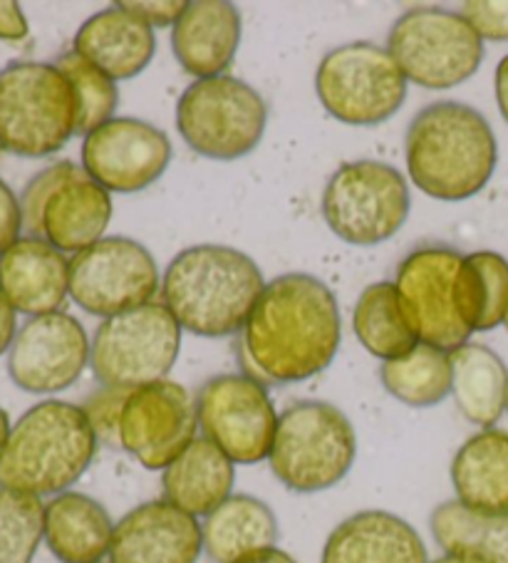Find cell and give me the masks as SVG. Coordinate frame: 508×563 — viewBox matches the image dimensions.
I'll return each instance as SVG.
<instances>
[{
    "label": "cell",
    "instance_id": "obj_1",
    "mask_svg": "<svg viewBox=\"0 0 508 563\" xmlns=\"http://www.w3.org/2000/svg\"><path fill=\"white\" fill-rule=\"evenodd\" d=\"M246 375L263 385H296L328 371L343 341L332 290L310 274H283L263 288L241 330Z\"/></svg>",
    "mask_w": 508,
    "mask_h": 563
},
{
    "label": "cell",
    "instance_id": "obj_2",
    "mask_svg": "<svg viewBox=\"0 0 508 563\" xmlns=\"http://www.w3.org/2000/svg\"><path fill=\"white\" fill-rule=\"evenodd\" d=\"M405 157L419 191L439 201H464L492 181L498 142L476 107L442 100L422 107L409 122Z\"/></svg>",
    "mask_w": 508,
    "mask_h": 563
},
{
    "label": "cell",
    "instance_id": "obj_3",
    "mask_svg": "<svg viewBox=\"0 0 508 563\" xmlns=\"http://www.w3.org/2000/svg\"><path fill=\"white\" fill-rule=\"evenodd\" d=\"M266 280L256 261L239 249L199 244L179 251L162 278V303L181 330L229 338L246 328Z\"/></svg>",
    "mask_w": 508,
    "mask_h": 563
},
{
    "label": "cell",
    "instance_id": "obj_4",
    "mask_svg": "<svg viewBox=\"0 0 508 563\" xmlns=\"http://www.w3.org/2000/svg\"><path fill=\"white\" fill-rule=\"evenodd\" d=\"M100 440L82 405L43 400L21 415L0 454V489L53 499L90 470Z\"/></svg>",
    "mask_w": 508,
    "mask_h": 563
},
{
    "label": "cell",
    "instance_id": "obj_5",
    "mask_svg": "<svg viewBox=\"0 0 508 563\" xmlns=\"http://www.w3.org/2000/svg\"><path fill=\"white\" fill-rule=\"evenodd\" d=\"M77 134V100L55 63L18 60L0 70V150L41 159Z\"/></svg>",
    "mask_w": 508,
    "mask_h": 563
},
{
    "label": "cell",
    "instance_id": "obj_6",
    "mask_svg": "<svg viewBox=\"0 0 508 563\" xmlns=\"http://www.w3.org/2000/svg\"><path fill=\"white\" fill-rule=\"evenodd\" d=\"M357 460V432L340 407L298 400L278 417L268 464L273 477L296 494H318L343 482Z\"/></svg>",
    "mask_w": 508,
    "mask_h": 563
},
{
    "label": "cell",
    "instance_id": "obj_7",
    "mask_svg": "<svg viewBox=\"0 0 508 563\" xmlns=\"http://www.w3.org/2000/svg\"><path fill=\"white\" fill-rule=\"evenodd\" d=\"M181 325L164 303H146L104 318L95 330L90 367L95 380L114 390L166 380L179 361Z\"/></svg>",
    "mask_w": 508,
    "mask_h": 563
},
{
    "label": "cell",
    "instance_id": "obj_8",
    "mask_svg": "<svg viewBox=\"0 0 508 563\" xmlns=\"http://www.w3.org/2000/svg\"><path fill=\"white\" fill-rule=\"evenodd\" d=\"M268 124V104L249 82L231 75L191 82L177 102V130L207 159L233 162L258 147Z\"/></svg>",
    "mask_w": 508,
    "mask_h": 563
},
{
    "label": "cell",
    "instance_id": "obj_9",
    "mask_svg": "<svg viewBox=\"0 0 508 563\" xmlns=\"http://www.w3.org/2000/svg\"><path fill=\"white\" fill-rule=\"evenodd\" d=\"M322 219L332 234L353 246H377L399 234L412 199L402 172L393 164L347 162L322 189Z\"/></svg>",
    "mask_w": 508,
    "mask_h": 563
},
{
    "label": "cell",
    "instance_id": "obj_10",
    "mask_svg": "<svg viewBox=\"0 0 508 563\" xmlns=\"http://www.w3.org/2000/svg\"><path fill=\"white\" fill-rule=\"evenodd\" d=\"M387 53L407 82L424 90H452L482 67L484 41L462 13L424 5L397 18L387 35Z\"/></svg>",
    "mask_w": 508,
    "mask_h": 563
},
{
    "label": "cell",
    "instance_id": "obj_11",
    "mask_svg": "<svg viewBox=\"0 0 508 563\" xmlns=\"http://www.w3.org/2000/svg\"><path fill=\"white\" fill-rule=\"evenodd\" d=\"M316 92L330 118L353 128H375L405 104L407 77L387 47L357 41L322 57Z\"/></svg>",
    "mask_w": 508,
    "mask_h": 563
},
{
    "label": "cell",
    "instance_id": "obj_12",
    "mask_svg": "<svg viewBox=\"0 0 508 563\" xmlns=\"http://www.w3.org/2000/svg\"><path fill=\"white\" fill-rule=\"evenodd\" d=\"M201 437L233 464L266 462L278 430V412L266 385L246 373L213 375L197 393Z\"/></svg>",
    "mask_w": 508,
    "mask_h": 563
},
{
    "label": "cell",
    "instance_id": "obj_13",
    "mask_svg": "<svg viewBox=\"0 0 508 563\" xmlns=\"http://www.w3.org/2000/svg\"><path fill=\"white\" fill-rule=\"evenodd\" d=\"M162 278L150 249L130 236H104L70 258V298L85 313L112 318L152 303Z\"/></svg>",
    "mask_w": 508,
    "mask_h": 563
},
{
    "label": "cell",
    "instance_id": "obj_14",
    "mask_svg": "<svg viewBox=\"0 0 508 563\" xmlns=\"http://www.w3.org/2000/svg\"><path fill=\"white\" fill-rule=\"evenodd\" d=\"M197 397L174 380L136 387L120 417V450L150 472H164L197 440Z\"/></svg>",
    "mask_w": 508,
    "mask_h": 563
},
{
    "label": "cell",
    "instance_id": "obj_15",
    "mask_svg": "<svg viewBox=\"0 0 508 563\" xmlns=\"http://www.w3.org/2000/svg\"><path fill=\"white\" fill-rule=\"evenodd\" d=\"M462 258L452 246H419L399 264L395 278L419 343L444 353H454L472 338L454 298Z\"/></svg>",
    "mask_w": 508,
    "mask_h": 563
},
{
    "label": "cell",
    "instance_id": "obj_16",
    "mask_svg": "<svg viewBox=\"0 0 508 563\" xmlns=\"http://www.w3.org/2000/svg\"><path fill=\"white\" fill-rule=\"evenodd\" d=\"M90 338L70 313L27 318L8 351V375L31 395H55L80 380L90 365Z\"/></svg>",
    "mask_w": 508,
    "mask_h": 563
},
{
    "label": "cell",
    "instance_id": "obj_17",
    "mask_svg": "<svg viewBox=\"0 0 508 563\" xmlns=\"http://www.w3.org/2000/svg\"><path fill=\"white\" fill-rule=\"evenodd\" d=\"M172 162V140L152 122L114 118L82 142V169L117 194L150 189Z\"/></svg>",
    "mask_w": 508,
    "mask_h": 563
},
{
    "label": "cell",
    "instance_id": "obj_18",
    "mask_svg": "<svg viewBox=\"0 0 508 563\" xmlns=\"http://www.w3.org/2000/svg\"><path fill=\"white\" fill-rule=\"evenodd\" d=\"M201 521L166 499L144 501L114 523L112 563H197Z\"/></svg>",
    "mask_w": 508,
    "mask_h": 563
},
{
    "label": "cell",
    "instance_id": "obj_19",
    "mask_svg": "<svg viewBox=\"0 0 508 563\" xmlns=\"http://www.w3.org/2000/svg\"><path fill=\"white\" fill-rule=\"evenodd\" d=\"M0 290L15 313H57L70 296V261L41 236H23L0 254Z\"/></svg>",
    "mask_w": 508,
    "mask_h": 563
},
{
    "label": "cell",
    "instance_id": "obj_20",
    "mask_svg": "<svg viewBox=\"0 0 508 563\" xmlns=\"http://www.w3.org/2000/svg\"><path fill=\"white\" fill-rule=\"evenodd\" d=\"M320 563H429L412 523L385 509H365L330 531Z\"/></svg>",
    "mask_w": 508,
    "mask_h": 563
},
{
    "label": "cell",
    "instance_id": "obj_21",
    "mask_svg": "<svg viewBox=\"0 0 508 563\" xmlns=\"http://www.w3.org/2000/svg\"><path fill=\"white\" fill-rule=\"evenodd\" d=\"M241 45V13L229 0L187 3L172 27V51L184 73L209 80L231 67Z\"/></svg>",
    "mask_w": 508,
    "mask_h": 563
},
{
    "label": "cell",
    "instance_id": "obj_22",
    "mask_svg": "<svg viewBox=\"0 0 508 563\" xmlns=\"http://www.w3.org/2000/svg\"><path fill=\"white\" fill-rule=\"evenodd\" d=\"M73 51L120 82L146 70L156 53V35L150 25L117 3L77 27Z\"/></svg>",
    "mask_w": 508,
    "mask_h": 563
},
{
    "label": "cell",
    "instance_id": "obj_23",
    "mask_svg": "<svg viewBox=\"0 0 508 563\" xmlns=\"http://www.w3.org/2000/svg\"><path fill=\"white\" fill-rule=\"evenodd\" d=\"M112 221V197L82 167L67 177L47 199L41 239L63 254H80L104 239Z\"/></svg>",
    "mask_w": 508,
    "mask_h": 563
},
{
    "label": "cell",
    "instance_id": "obj_24",
    "mask_svg": "<svg viewBox=\"0 0 508 563\" xmlns=\"http://www.w3.org/2000/svg\"><path fill=\"white\" fill-rule=\"evenodd\" d=\"M114 521L100 501L82 492H63L45 501V533L60 563H100L110 559Z\"/></svg>",
    "mask_w": 508,
    "mask_h": 563
},
{
    "label": "cell",
    "instance_id": "obj_25",
    "mask_svg": "<svg viewBox=\"0 0 508 563\" xmlns=\"http://www.w3.org/2000/svg\"><path fill=\"white\" fill-rule=\"evenodd\" d=\"M236 464L207 437H197L169 467L162 472L164 499L191 517H209L233 497Z\"/></svg>",
    "mask_w": 508,
    "mask_h": 563
},
{
    "label": "cell",
    "instance_id": "obj_26",
    "mask_svg": "<svg viewBox=\"0 0 508 563\" xmlns=\"http://www.w3.org/2000/svg\"><path fill=\"white\" fill-rule=\"evenodd\" d=\"M203 553L213 563H239L261 551L276 549L278 517L266 501L251 494H233L201 521Z\"/></svg>",
    "mask_w": 508,
    "mask_h": 563
},
{
    "label": "cell",
    "instance_id": "obj_27",
    "mask_svg": "<svg viewBox=\"0 0 508 563\" xmlns=\"http://www.w3.org/2000/svg\"><path fill=\"white\" fill-rule=\"evenodd\" d=\"M456 501L474 511L508 514V432L482 430L459 446L452 460Z\"/></svg>",
    "mask_w": 508,
    "mask_h": 563
},
{
    "label": "cell",
    "instance_id": "obj_28",
    "mask_svg": "<svg viewBox=\"0 0 508 563\" xmlns=\"http://www.w3.org/2000/svg\"><path fill=\"white\" fill-rule=\"evenodd\" d=\"M449 361H452V395L459 412L466 422L492 430L506 412V363L492 347L478 343L456 347L454 353H449Z\"/></svg>",
    "mask_w": 508,
    "mask_h": 563
},
{
    "label": "cell",
    "instance_id": "obj_29",
    "mask_svg": "<svg viewBox=\"0 0 508 563\" xmlns=\"http://www.w3.org/2000/svg\"><path fill=\"white\" fill-rule=\"evenodd\" d=\"M353 328L365 351L383 363L399 361L419 345L399 290L389 280H379L360 294L353 310Z\"/></svg>",
    "mask_w": 508,
    "mask_h": 563
},
{
    "label": "cell",
    "instance_id": "obj_30",
    "mask_svg": "<svg viewBox=\"0 0 508 563\" xmlns=\"http://www.w3.org/2000/svg\"><path fill=\"white\" fill-rule=\"evenodd\" d=\"M456 310L472 333H488L508 313V261L496 251H474L462 258L454 284Z\"/></svg>",
    "mask_w": 508,
    "mask_h": 563
},
{
    "label": "cell",
    "instance_id": "obj_31",
    "mask_svg": "<svg viewBox=\"0 0 508 563\" xmlns=\"http://www.w3.org/2000/svg\"><path fill=\"white\" fill-rule=\"evenodd\" d=\"M429 529L444 553H464L484 563H508V514H486L462 501H442L429 517Z\"/></svg>",
    "mask_w": 508,
    "mask_h": 563
},
{
    "label": "cell",
    "instance_id": "obj_32",
    "mask_svg": "<svg viewBox=\"0 0 508 563\" xmlns=\"http://www.w3.org/2000/svg\"><path fill=\"white\" fill-rule=\"evenodd\" d=\"M379 383L395 400L424 410L452 395V361H449V353L439 347L419 343L399 361L383 363Z\"/></svg>",
    "mask_w": 508,
    "mask_h": 563
},
{
    "label": "cell",
    "instance_id": "obj_33",
    "mask_svg": "<svg viewBox=\"0 0 508 563\" xmlns=\"http://www.w3.org/2000/svg\"><path fill=\"white\" fill-rule=\"evenodd\" d=\"M55 65L70 80L77 100V134H90L97 128H102L114 120L117 107H120V90L112 77H107L102 70H97L85 57L75 51L63 53Z\"/></svg>",
    "mask_w": 508,
    "mask_h": 563
},
{
    "label": "cell",
    "instance_id": "obj_34",
    "mask_svg": "<svg viewBox=\"0 0 508 563\" xmlns=\"http://www.w3.org/2000/svg\"><path fill=\"white\" fill-rule=\"evenodd\" d=\"M45 533V501L0 489V563H33Z\"/></svg>",
    "mask_w": 508,
    "mask_h": 563
},
{
    "label": "cell",
    "instance_id": "obj_35",
    "mask_svg": "<svg viewBox=\"0 0 508 563\" xmlns=\"http://www.w3.org/2000/svg\"><path fill=\"white\" fill-rule=\"evenodd\" d=\"M75 162H55L43 172H37L35 177L25 184L21 194V211H23V227L27 236H41V219L47 199L53 197V191L70 177L75 172Z\"/></svg>",
    "mask_w": 508,
    "mask_h": 563
},
{
    "label": "cell",
    "instance_id": "obj_36",
    "mask_svg": "<svg viewBox=\"0 0 508 563\" xmlns=\"http://www.w3.org/2000/svg\"><path fill=\"white\" fill-rule=\"evenodd\" d=\"M130 393L114 390V387H100V390H95L85 400L82 410L87 415V420H90L100 444L120 446V417L126 395Z\"/></svg>",
    "mask_w": 508,
    "mask_h": 563
},
{
    "label": "cell",
    "instance_id": "obj_37",
    "mask_svg": "<svg viewBox=\"0 0 508 563\" xmlns=\"http://www.w3.org/2000/svg\"><path fill=\"white\" fill-rule=\"evenodd\" d=\"M462 15L482 41L508 43V0H474L462 5Z\"/></svg>",
    "mask_w": 508,
    "mask_h": 563
},
{
    "label": "cell",
    "instance_id": "obj_38",
    "mask_svg": "<svg viewBox=\"0 0 508 563\" xmlns=\"http://www.w3.org/2000/svg\"><path fill=\"white\" fill-rule=\"evenodd\" d=\"M23 211H21V197L0 179V254L11 249L23 231Z\"/></svg>",
    "mask_w": 508,
    "mask_h": 563
},
{
    "label": "cell",
    "instance_id": "obj_39",
    "mask_svg": "<svg viewBox=\"0 0 508 563\" xmlns=\"http://www.w3.org/2000/svg\"><path fill=\"white\" fill-rule=\"evenodd\" d=\"M124 11L140 18L146 25L152 27H174L187 11V3H179V0H169V3H152V0H136V3H120Z\"/></svg>",
    "mask_w": 508,
    "mask_h": 563
},
{
    "label": "cell",
    "instance_id": "obj_40",
    "mask_svg": "<svg viewBox=\"0 0 508 563\" xmlns=\"http://www.w3.org/2000/svg\"><path fill=\"white\" fill-rule=\"evenodd\" d=\"M31 33L23 8L13 3V0H0V41H25Z\"/></svg>",
    "mask_w": 508,
    "mask_h": 563
},
{
    "label": "cell",
    "instance_id": "obj_41",
    "mask_svg": "<svg viewBox=\"0 0 508 563\" xmlns=\"http://www.w3.org/2000/svg\"><path fill=\"white\" fill-rule=\"evenodd\" d=\"M15 335H18L15 308L11 306V300L3 296V290H0V355L11 351Z\"/></svg>",
    "mask_w": 508,
    "mask_h": 563
},
{
    "label": "cell",
    "instance_id": "obj_42",
    "mask_svg": "<svg viewBox=\"0 0 508 563\" xmlns=\"http://www.w3.org/2000/svg\"><path fill=\"white\" fill-rule=\"evenodd\" d=\"M494 87H496V104L501 118L508 124V55L501 57V63L496 65V75H494Z\"/></svg>",
    "mask_w": 508,
    "mask_h": 563
},
{
    "label": "cell",
    "instance_id": "obj_43",
    "mask_svg": "<svg viewBox=\"0 0 508 563\" xmlns=\"http://www.w3.org/2000/svg\"><path fill=\"white\" fill-rule=\"evenodd\" d=\"M239 563H300V561H298V559H292L290 553L280 551V549L276 547V549L261 551V553H256V556L243 559V561H239Z\"/></svg>",
    "mask_w": 508,
    "mask_h": 563
},
{
    "label": "cell",
    "instance_id": "obj_44",
    "mask_svg": "<svg viewBox=\"0 0 508 563\" xmlns=\"http://www.w3.org/2000/svg\"><path fill=\"white\" fill-rule=\"evenodd\" d=\"M11 430H13L11 417H8V412L3 410V407H0V454H3V450H5L8 437H11Z\"/></svg>",
    "mask_w": 508,
    "mask_h": 563
},
{
    "label": "cell",
    "instance_id": "obj_45",
    "mask_svg": "<svg viewBox=\"0 0 508 563\" xmlns=\"http://www.w3.org/2000/svg\"><path fill=\"white\" fill-rule=\"evenodd\" d=\"M429 563H484V561L474 556H464V553H442V556Z\"/></svg>",
    "mask_w": 508,
    "mask_h": 563
},
{
    "label": "cell",
    "instance_id": "obj_46",
    "mask_svg": "<svg viewBox=\"0 0 508 563\" xmlns=\"http://www.w3.org/2000/svg\"><path fill=\"white\" fill-rule=\"evenodd\" d=\"M504 325H506V330H508V313H506V320H504Z\"/></svg>",
    "mask_w": 508,
    "mask_h": 563
},
{
    "label": "cell",
    "instance_id": "obj_47",
    "mask_svg": "<svg viewBox=\"0 0 508 563\" xmlns=\"http://www.w3.org/2000/svg\"><path fill=\"white\" fill-rule=\"evenodd\" d=\"M506 412H508V393H506Z\"/></svg>",
    "mask_w": 508,
    "mask_h": 563
},
{
    "label": "cell",
    "instance_id": "obj_48",
    "mask_svg": "<svg viewBox=\"0 0 508 563\" xmlns=\"http://www.w3.org/2000/svg\"><path fill=\"white\" fill-rule=\"evenodd\" d=\"M100 563H112V561H100Z\"/></svg>",
    "mask_w": 508,
    "mask_h": 563
}]
</instances>
